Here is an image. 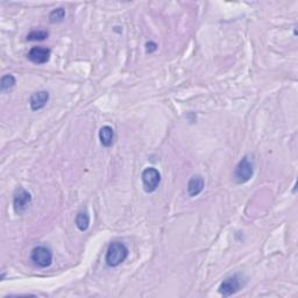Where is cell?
<instances>
[{"label":"cell","mask_w":298,"mask_h":298,"mask_svg":"<svg viewBox=\"0 0 298 298\" xmlns=\"http://www.w3.org/2000/svg\"><path fill=\"white\" fill-rule=\"evenodd\" d=\"M205 186V182L204 178L202 176H194L189 179L188 185H186V190H188V195L190 197H196L198 196L201 192L204 190Z\"/></svg>","instance_id":"9c48e42d"},{"label":"cell","mask_w":298,"mask_h":298,"mask_svg":"<svg viewBox=\"0 0 298 298\" xmlns=\"http://www.w3.org/2000/svg\"><path fill=\"white\" fill-rule=\"evenodd\" d=\"M141 179H142V184H144L145 191L148 192V194H150V192H154L156 190L158 185H160L161 174L156 168L149 167L142 171Z\"/></svg>","instance_id":"3957f363"},{"label":"cell","mask_w":298,"mask_h":298,"mask_svg":"<svg viewBox=\"0 0 298 298\" xmlns=\"http://www.w3.org/2000/svg\"><path fill=\"white\" fill-rule=\"evenodd\" d=\"M15 84H16V79L13 74H5V76L1 77V80H0V90H1V92H5V91H7L9 89H12L13 86H15Z\"/></svg>","instance_id":"4fadbf2b"},{"label":"cell","mask_w":298,"mask_h":298,"mask_svg":"<svg viewBox=\"0 0 298 298\" xmlns=\"http://www.w3.org/2000/svg\"><path fill=\"white\" fill-rule=\"evenodd\" d=\"M30 259L40 268H47L53 263V253L46 246H37L33 248Z\"/></svg>","instance_id":"277c9868"},{"label":"cell","mask_w":298,"mask_h":298,"mask_svg":"<svg viewBox=\"0 0 298 298\" xmlns=\"http://www.w3.org/2000/svg\"><path fill=\"white\" fill-rule=\"evenodd\" d=\"M49 33L47 30L43 29H35L32 30L28 35L26 36L27 41H45L46 39H48Z\"/></svg>","instance_id":"7c38bea8"},{"label":"cell","mask_w":298,"mask_h":298,"mask_svg":"<svg viewBox=\"0 0 298 298\" xmlns=\"http://www.w3.org/2000/svg\"><path fill=\"white\" fill-rule=\"evenodd\" d=\"M242 287V281L241 277L239 275H232L226 277L225 280L220 283L219 286V294L223 295L224 297H229L232 295L238 293Z\"/></svg>","instance_id":"5b68a950"},{"label":"cell","mask_w":298,"mask_h":298,"mask_svg":"<svg viewBox=\"0 0 298 298\" xmlns=\"http://www.w3.org/2000/svg\"><path fill=\"white\" fill-rule=\"evenodd\" d=\"M74 224L80 232H85L90 226V216L87 215V212H78L74 219Z\"/></svg>","instance_id":"8fae6325"},{"label":"cell","mask_w":298,"mask_h":298,"mask_svg":"<svg viewBox=\"0 0 298 298\" xmlns=\"http://www.w3.org/2000/svg\"><path fill=\"white\" fill-rule=\"evenodd\" d=\"M66 18V9L62 7L55 8L50 12L49 14V22L50 23H60Z\"/></svg>","instance_id":"5bb4252c"},{"label":"cell","mask_w":298,"mask_h":298,"mask_svg":"<svg viewBox=\"0 0 298 298\" xmlns=\"http://www.w3.org/2000/svg\"><path fill=\"white\" fill-rule=\"evenodd\" d=\"M157 49V45L154 41H149L146 43V53L151 54Z\"/></svg>","instance_id":"9a60e30c"},{"label":"cell","mask_w":298,"mask_h":298,"mask_svg":"<svg viewBox=\"0 0 298 298\" xmlns=\"http://www.w3.org/2000/svg\"><path fill=\"white\" fill-rule=\"evenodd\" d=\"M127 256H128V248L126 247V245L119 241H113L110 243V246H108L105 261H106L108 267L114 268V267L120 266L121 263L127 259Z\"/></svg>","instance_id":"6da1fadb"},{"label":"cell","mask_w":298,"mask_h":298,"mask_svg":"<svg viewBox=\"0 0 298 298\" xmlns=\"http://www.w3.org/2000/svg\"><path fill=\"white\" fill-rule=\"evenodd\" d=\"M52 52L46 47H33L27 54V57L34 64H45L49 61Z\"/></svg>","instance_id":"52a82bcc"},{"label":"cell","mask_w":298,"mask_h":298,"mask_svg":"<svg viewBox=\"0 0 298 298\" xmlns=\"http://www.w3.org/2000/svg\"><path fill=\"white\" fill-rule=\"evenodd\" d=\"M254 175V163L248 155L243 156L234 169V179L238 184L248 182Z\"/></svg>","instance_id":"7a4b0ae2"},{"label":"cell","mask_w":298,"mask_h":298,"mask_svg":"<svg viewBox=\"0 0 298 298\" xmlns=\"http://www.w3.org/2000/svg\"><path fill=\"white\" fill-rule=\"evenodd\" d=\"M49 100L48 91H37L29 98V105L33 111H40L46 106Z\"/></svg>","instance_id":"ba28073f"},{"label":"cell","mask_w":298,"mask_h":298,"mask_svg":"<svg viewBox=\"0 0 298 298\" xmlns=\"http://www.w3.org/2000/svg\"><path fill=\"white\" fill-rule=\"evenodd\" d=\"M99 140L104 147H111L114 141V131L111 126H103L99 131Z\"/></svg>","instance_id":"30bf717a"},{"label":"cell","mask_w":298,"mask_h":298,"mask_svg":"<svg viewBox=\"0 0 298 298\" xmlns=\"http://www.w3.org/2000/svg\"><path fill=\"white\" fill-rule=\"evenodd\" d=\"M32 203V195L23 188H19L13 197V209L16 215H22L27 211Z\"/></svg>","instance_id":"8992f818"}]
</instances>
